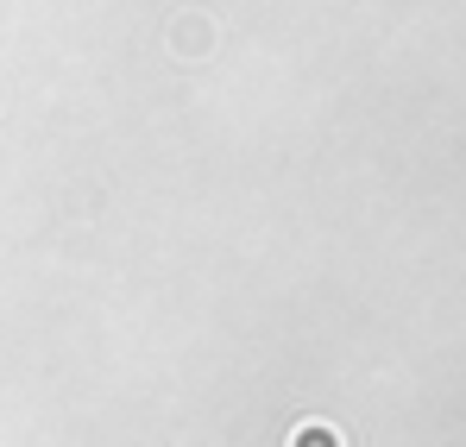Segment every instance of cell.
I'll list each match as a JSON object with an SVG mask.
<instances>
[{"label":"cell","mask_w":466,"mask_h":447,"mask_svg":"<svg viewBox=\"0 0 466 447\" xmlns=\"http://www.w3.org/2000/svg\"><path fill=\"white\" fill-rule=\"evenodd\" d=\"M170 45H177V57H202V51H215V25L189 13V19H177V38Z\"/></svg>","instance_id":"1"},{"label":"cell","mask_w":466,"mask_h":447,"mask_svg":"<svg viewBox=\"0 0 466 447\" xmlns=\"http://www.w3.org/2000/svg\"><path fill=\"white\" fill-rule=\"evenodd\" d=\"M290 447H340V442H334V429H328V422H303Z\"/></svg>","instance_id":"2"}]
</instances>
